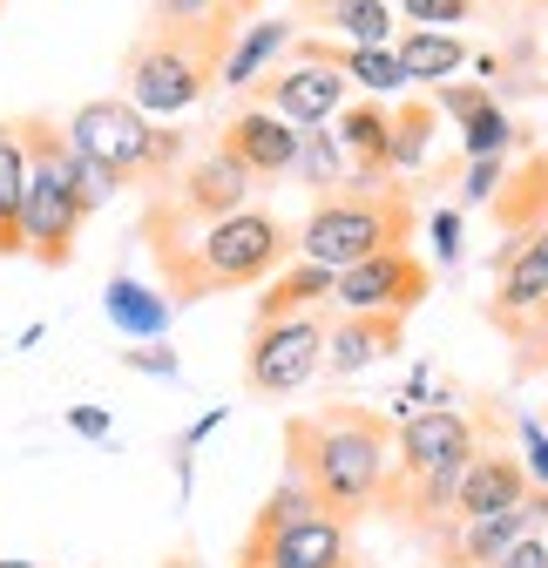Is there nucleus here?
I'll list each match as a JSON object with an SVG mask.
<instances>
[{"mask_svg": "<svg viewBox=\"0 0 548 568\" xmlns=\"http://www.w3.org/2000/svg\"><path fill=\"white\" fill-rule=\"evenodd\" d=\"M143 237L156 244V271H163V298L170 305H196L217 292H251V284H271L292 257H298V231H285V217L244 203L231 217L190 224L170 196L150 203Z\"/></svg>", "mask_w": 548, "mask_h": 568, "instance_id": "obj_1", "label": "nucleus"}, {"mask_svg": "<svg viewBox=\"0 0 548 568\" xmlns=\"http://www.w3.org/2000/svg\"><path fill=\"white\" fill-rule=\"evenodd\" d=\"M285 447H292V474L338 521L373 515L386 480H393V426L379 413H359V406H325L318 419H292Z\"/></svg>", "mask_w": 548, "mask_h": 568, "instance_id": "obj_2", "label": "nucleus"}, {"mask_svg": "<svg viewBox=\"0 0 548 568\" xmlns=\"http://www.w3.org/2000/svg\"><path fill=\"white\" fill-rule=\"evenodd\" d=\"M231 41H237L231 21H224V28H170V21L150 14V28L135 34L129 54H122V89H129V102L143 109L150 122L196 109L203 95L217 89Z\"/></svg>", "mask_w": 548, "mask_h": 568, "instance_id": "obj_3", "label": "nucleus"}, {"mask_svg": "<svg viewBox=\"0 0 548 568\" xmlns=\"http://www.w3.org/2000/svg\"><path fill=\"white\" fill-rule=\"evenodd\" d=\"M61 129H68V142H75L82 156H95V163L115 170L122 183L170 190L176 170L190 163V135L170 129V122H150L129 95H95V102H82L75 115H68Z\"/></svg>", "mask_w": 548, "mask_h": 568, "instance_id": "obj_4", "label": "nucleus"}, {"mask_svg": "<svg viewBox=\"0 0 548 568\" xmlns=\"http://www.w3.org/2000/svg\"><path fill=\"white\" fill-rule=\"evenodd\" d=\"M414 237V196L379 183V190H332L318 196V210L298 224V257L325 264V271H346L373 251H406Z\"/></svg>", "mask_w": 548, "mask_h": 568, "instance_id": "obj_5", "label": "nucleus"}, {"mask_svg": "<svg viewBox=\"0 0 548 568\" xmlns=\"http://www.w3.org/2000/svg\"><path fill=\"white\" fill-rule=\"evenodd\" d=\"M21 142H28V203H21V237H28V257L61 271L75 257V237H82V217L89 210L68 190V129L54 115H14Z\"/></svg>", "mask_w": 548, "mask_h": 568, "instance_id": "obj_6", "label": "nucleus"}, {"mask_svg": "<svg viewBox=\"0 0 548 568\" xmlns=\"http://www.w3.org/2000/svg\"><path fill=\"white\" fill-rule=\"evenodd\" d=\"M244 95H251L257 109H271V115H285L292 129H325L338 109H346L353 82L338 75L332 41L305 34V41H292V48H285V68H264V75H257Z\"/></svg>", "mask_w": 548, "mask_h": 568, "instance_id": "obj_7", "label": "nucleus"}, {"mask_svg": "<svg viewBox=\"0 0 548 568\" xmlns=\"http://www.w3.org/2000/svg\"><path fill=\"white\" fill-rule=\"evenodd\" d=\"M325 373V312H298V318H271L251 325L244 345V386L257 399H292Z\"/></svg>", "mask_w": 548, "mask_h": 568, "instance_id": "obj_8", "label": "nucleus"}, {"mask_svg": "<svg viewBox=\"0 0 548 568\" xmlns=\"http://www.w3.org/2000/svg\"><path fill=\"white\" fill-rule=\"evenodd\" d=\"M434 292V264H420L414 251H373L359 264H346L332 277V312H399L414 318Z\"/></svg>", "mask_w": 548, "mask_h": 568, "instance_id": "obj_9", "label": "nucleus"}, {"mask_svg": "<svg viewBox=\"0 0 548 568\" xmlns=\"http://www.w3.org/2000/svg\"><path fill=\"white\" fill-rule=\"evenodd\" d=\"M399 474H460L474 454H481V434H474V419L454 413V406H420L399 419Z\"/></svg>", "mask_w": 548, "mask_h": 568, "instance_id": "obj_10", "label": "nucleus"}, {"mask_svg": "<svg viewBox=\"0 0 548 568\" xmlns=\"http://www.w3.org/2000/svg\"><path fill=\"white\" fill-rule=\"evenodd\" d=\"M217 150L251 176V183H278V176H292V163H298V129L285 122V115H271V109H237L231 122H224V135H217Z\"/></svg>", "mask_w": 548, "mask_h": 568, "instance_id": "obj_11", "label": "nucleus"}, {"mask_svg": "<svg viewBox=\"0 0 548 568\" xmlns=\"http://www.w3.org/2000/svg\"><path fill=\"white\" fill-rule=\"evenodd\" d=\"M332 135L346 150V190H379L393 183V109L386 102H346L332 115Z\"/></svg>", "mask_w": 548, "mask_h": 568, "instance_id": "obj_12", "label": "nucleus"}, {"mask_svg": "<svg viewBox=\"0 0 548 568\" xmlns=\"http://www.w3.org/2000/svg\"><path fill=\"white\" fill-rule=\"evenodd\" d=\"M244 561H264V568H346V521L312 508V515L285 521L278 535H251Z\"/></svg>", "mask_w": 548, "mask_h": 568, "instance_id": "obj_13", "label": "nucleus"}, {"mask_svg": "<svg viewBox=\"0 0 548 568\" xmlns=\"http://www.w3.org/2000/svg\"><path fill=\"white\" fill-rule=\"evenodd\" d=\"M251 190H257V183H251L224 150H211V156H190L163 196L183 210L190 224H211V217H231V210H244V203H251Z\"/></svg>", "mask_w": 548, "mask_h": 568, "instance_id": "obj_14", "label": "nucleus"}, {"mask_svg": "<svg viewBox=\"0 0 548 568\" xmlns=\"http://www.w3.org/2000/svg\"><path fill=\"white\" fill-rule=\"evenodd\" d=\"M406 345V318L399 312H332L325 318V373L353 379L373 359H393Z\"/></svg>", "mask_w": 548, "mask_h": 568, "instance_id": "obj_15", "label": "nucleus"}, {"mask_svg": "<svg viewBox=\"0 0 548 568\" xmlns=\"http://www.w3.org/2000/svg\"><path fill=\"white\" fill-rule=\"evenodd\" d=\"M528 501V467L515 454H474L460 467L454 487V521H481V515H508Z\"/></svg>", "mask_w": 548, "mask_h": 568, "instance_id": "obj_16", "label": "nucleus"}, {"mask_svg": "<svg viewBox=\"0 0 548 568\" xmlns=\"http://www.w3.org/2000/svg\"><path fill=\"white\" fill-rule=\"evenodd\" d=\"M521 535H535L521 508H508V515H481V521H454V528L440 535V561H447V568H488V561H495L501 548H515Z\"/></svg>", "mask_w": 548, "mask_h": 568, "instance_id": "obj_17", "label": "nucleus"}, {"mask_svg": "<svg viewBox=\"0 0 548 568\" xmlns=\"http://www.w3.org/2000/svg\"><path fill=\"white\" fill-rule=\"evenodd\" d=\"M298 41V28L292 21H278V14H257V21H244L237 28V41H231V54H224V75H217V89H251L271 61H278L285 48Z\"/></svg>", "mask_w": 548, "mask_h": 568, "instance_id": "obj_18", "label": "nucleus"}, {"mask_svg": "<svg viewBox=\"0 0 548 568\" xmlns=\"http://www.w3.org/2000/svg\"><path fill=\"white\" fill-rule=\"evenodd\" d=\"M332 277L338 271H325V264H305V257H292L278 277L257 292V325H271V318H298V312H318V305H332Z\"/></svg>", "mask_w": 548, "mask_h": 568, "instance_id": "obj_19", "label": "nucleus"}, {"mask_svg": "<svg viewBox=\"0 0 548 568\" xmlns=\"http://www.w3.org/2000/svg\"><path fill=\"white\" fill-rule=\"evenodd\" d=\"M393 54L406 68V82L414 89H434L447 75H460L467 68V41L454 28H414V34H393Z\"/></svg>", "mask_w": 548, "mask_h": 568, "instance_id": "obj_20", "label": "nucleus"}, {"mask_svg": "<svg viewBox=\"0 0 548 568\" xmlns=\"http://www.w3.org/2000/svg\"><path fill=\"white\" fill-rule=\"evenodd\" d=\"M488 210H495L501 237H535V231L548 224V156H528V170L508 176Z\"/></svg>", "mask_w": 548, "mask_h": 568, "instance_id": "obj_21", "label": "nucleus"}, {"mask_svg": "<svg viewBox=\"0 0 548 568\" xmlns=\"http://www.w3.org/2000/svg\"><path fill=\"white\" fill-rule=\"evenodd\" d=\"M21 203H28V142L14 122H0V257H28Z\"/></svg>", "mask_w": 548, "mask_h": 568, "instance_id": "obj_22", "label": "nucleus"}, {"mask_svg": "<svg viewBox=\"0 0 548 568\" xmlns=\"http://www.w3.org/2000/svg\"><path fill=\"white\" fill-rule=\"evenodd\" d=\"M102 305H109V318L143 345V338H163L170 332V298L163 292H150V284H135V277H109V292H102Z\"/></svg>", "mask_w": 548, "mask_h": 568, "instance_id": "obj_23", "label": "nucleus"}, {"mask_svg": "<svg viewBox=\"0 0 548 568\" xmlns=\"http://www.w3.org/2000/svg\"><path fill=\"white\" fill-rule=\"evenodd\" d=\"M312 21L332 28L346 48H393V0H325Z\"/></svg>", "mask_w": 548, "mask_h": 568, "instance_id": "obj_24", "label": "nucleus"}, {"mask_svg": "<svg viewBox=\"0 0 548 568\" xmlns=\"http://www.w3.org/2000/svg\"><path fill=\"white\" fill-rule=\"evenodd\" d=\"M332 61H338V75H346L353 89H366L373 102H393L399 89H414L393 48H346V41H332Z\"/></svg>", "mask_w": 548, "mask_h": 568, "instance_id": "obj_25", "label": "nucleus"}, {"mask_svg": "<svg viewBox=\"0 0 548 568\" xmlns=\"http://www.w3.org/2000/svg\"><path fill=\"white\" fill-rule=\"evenodd\" d=\"M292 176H298L305 190H318V196L346 190V150H338L332 122H325V129H298V163H292Z\"/></svg>", "mask_w": 548, "mask_h": 568, "instance_id": "obj_26", "label": "nucleus"}, {"mask_svg": "<svg viewBox=\"0 0 548 568\" xmlns=\"http://www.w3.org/2000/svg\"><path fill=\"white\" fill-rule=\"evenodd\" d=\"M434 129H440V109H434V102H399V109H393V176L427 163Z\"/></svg>", "mask_w": 548, "mask_h": 568, "instance_id": "obj_27", "label": "nucleus"}, {"mask_svg": "<svg viewBox=\"0 0 548 568\" xmlns=\"http://www.w3.org/2000/svg\"><path fill=\"white\" fill-rule=\"evenodd\" d=\"M508 142H515V115H508L501 102L474 109V115L460 122V156H467V163H474V156H508Z\"/></svg>", "mask_w": 548, "mask_h": 568, "instance_id": "obj_28", "label": "nucleus"}, {"mask_svg": "<svg viewBox=\"0 0 548 568\" xmlns=\"http://www.w3.org/2000/svg\"><path fill=\"white\" fill-rule=\"evenodd\" d=\"M68 190H75V203H82L89 217H95V210H102V203H115V196H122L129 183H122L115 170H102L95 156H82L75 142H68Z\"/></svg>", "mask_w": 548, "mask_h": 568, "instance_id": "obj_29", "label": "nucleus"}, {"mask_svg": "<svg viewBox=\"0 0 548 568\" xmlns=\"http://www.w3.org/2000/svg\"><path fill=\"white\" fill-rule=\"evenodd\" d=\"M150 14L156 21H170V28H244L237 14H231V0H150Z\"/></svg>", "mask_w": 548, "mask_h": 568, "instance_id": "obj_30", "label": "nucleus"}, {"mask_svg": "<svg viewBox=\"0 0 548 568\" xmlns=\"http://www.w3.org/2000/svg\"><path fill=\"white\" fill-rule=\"evenodd\" d=\"M474 8L481 0H399L406 28H460V21H474Z\"/></svg>", "mask_w": 548, "mask_h": 568, "instance_id": "obj_31", "label": "nucleus"}, {"mask_svg": "<svg viewBox=\"0 0 548 568\" xmlns=\"http://www.w3.org/2000/svg\"><path fill=\"white\" fill-rule=\"evenodd\" d=\"M508 183V163L501 156H474V163H460V203L474 210V203H495V190Z\"/></svg>", "mask_w": 548, "mask_h": 568, "instance_id": "obj_32", "label": "nucleus"}, {"mask_svg": "<svg viewBox=\"0 0 548 568\" xmlns=\"http://www.w3.org/2000/svg\"><path fill=\"white\" fill-rule=\"evenodd\" d=\"M427 237H434V257H440V264H460V257H467V251H460V210H454V203L427 217Z\"/></svg>", "mask_w": 548, "mask_h": 568, "instance_id": "obj_33", "label": "nucleus"}, {"mask_svg": "<svg viewBox=\"0 0 548 568\" xmlns=\"http://www.w3.org/2000/svg\"><path fill=\"white\" fill-rule=\"evenodd\" d=\"M521 467H528V487H548V426L521 419Z\"/></svg>", "mask_w": 548, "mask_h": 568, "instance_id": "obj_34", "label": "nucleus"}, {"mask_svg": "<svg viewBox=\"0 0 548 568\" xmlns=\"http://www.w3.org/2000/svg\"><path fill=\"white\" fill-rule=\"evenodd\" d=\"M122 366H129V373H156V379H176V352H170L163 338H143V345H135Z\"/></svg>", "mask_w": 548, "mask_h": 568, "instance_id": "obj_35", "label": "nucleus"}, {"mask_svg": "<svg viewBox=\"0 0 548 568\" xmlns=\"http://www.w3.org/2000/svg\"><path fill=\"white\" fill-rule=\"evenodd\" d=\"M495 102V89H481V82H467V89H434V109H447L454 122H467L474 109H488Z\"/></svg>", "mask_w": 548, "mask_h": 568, "instance_id": "obj_36", "label": "nucleus"}, {"mask_svg": "<svg viewBox=\"0 0 548 568\" xmlns=\"http://www.w3.org/2000/svg\"><path fill=\"white\" fill-rule=\"evenodd\" d=\"M488 568H548V541H541V535H521V541H515V548H501Z\"/></svg>", "mask_w": 548, "mask_h": 568, "instance_id": "obj_37", "label": "nucleus"}, {"mask_svg": "<svg viewBox=\"0 0 548 568\" xmlns=\"http://www.w3.org/2000/svg\"><path fill=\"white\" fill-rule=\"evenodd\" d=\"M68 426H75L82 440H109V413L102 406H75V413H68Z\"/></svg>", "mask_w": 548, "mask_h": 568, "instance_id": "obj_38", "label": "nucleus"}, {"mask_svg": "<svg viewBox=\"0 0 548 568\" xmlns=\"http://www.w3.org/2000/svg\"><path fill=\"white\" fill-rule=\"evenodd\" d=\"M521 515H528V528H535V535L548 528V487H528V501H521Z\"/></svg>", "mask_w": 548, "mask_h": 568, "instance_id": "obj_39", "label": "nucleus"}, {"mask_svg": "<svg viewBox=\"0 0 548 568\" xmlns=\"http://www.w3.org/2000/svg\"><path fill=\"white\" fill-rule=\"evenodd\" d=\"M528 332H541V338H548V298H541V305L528 312Z\"/></svg>", "mask_w": 548, "mask_h": 568, "instance_id": "obj_40", "label": "nucleus"}, {"mask_svg": "<svg viewBox=\"0 0 548 568\" xmlns=\"http://www.w3.org/2000/svg\"><path fill=\"white\" fill-rule=\"evenodd\" d=\"M257 8H264V0H231V14H237V21H257Z\"/></svg>", "mask_w": 548, "mask_h": 568, "instance_id": "obj_41", "label": "nucleus"}, {"mask_svg": "<svg viewBox=\"0 0 548 568\" xmlns=\"http://www.w3.org/2000/svg\"><path fill=\"white\" fill-rule=\"evenodd\" d=\"M0 568H34V561H14V555H0Z\"/></svg>", "mask_w": 548, "mask_h": 568, "instance_id": "obj_42", "label": "nucleus"}]
</instances>
